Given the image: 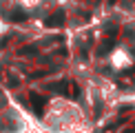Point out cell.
I'll return each mask as SVG.
<instances>
[{"label": "cell", "mask_w": 135, "mask_h": 133, "mask_svg": "<svg viewBox=\"0 0 135 133\" xmlns=\"http://www.w3.org/2000/svg\"><path fill=\"white\" fill-rule=\"evenodd\" d=\"M64 18H66V16H64V11L60 9V11H55V13H51V16H49V18L44 20V25H47L49 29H53V27H62V25H64Z\"/></svg>", "instance_id": "6da1fadb"}, {"label": "cell", "mask_w": 135, "mask_h": 133, "mask_svg": "<svg viewBox=\"0 0 135 133\" xmlns=\"http://www.w3.org/2000/svg\"><path fill=\"white\" fill-rule=\"evenodd\" d=\"M31 104H33L36 115H42V109H44V104H47V100L42 96H38V93H31Z\"/></svg>", "instance_id": "7a4b0ae2"}, {"label": "cell", "mask_w": 135, "mask_h": 133, "mask_svg": "<svg viewBox=\"0 0 135 133\" xmlns=\"http://www.w3.org/2000/svg\"><path fill=\"white\" fill-rule=\"evenodd\" d=\"M9 18H11V22H25L27 20V11H22V9H13L9 13Z\"/></svg>", "instance_id": "3957f363"}, {"label": "cell", "mask_w": 135, "mask_h": 133, "mask_svg": "<svg viewBox=\"0 0 135 133\" xmlns=\"http://www.w3.org/2000/svg\"><path fill=\"white\" fill-rule=\"evenodd\" d=\"M113 44H115V42L111 40V38H106V40H104V44L98 49V53H100V55H106V53L111 51V49H113Z\"/></svg>", "instance_id": "277c9868"}, {"label": "cell", "mask_w": 135, "mask_h": 133, "mask_svg": "<svg viewBox=\"0 0 135 133\" xmlns=\"http://www.w3.org/2000/svg\"><path fill=\"white\" fill-rule=\"evenodd\" d=\"M38 53V47L36 44H31V47H22L20 49V55H36Z\"/></svg>", "instance_id": "5b68a950"}, {"label": "cell", "mask_w": 135, "mask_h": 133, "mask_svg": "<svg viewBox=\"0 0 135 133\" xmlns=\"http://www.w3.org/2000/svg\"><path fill=\"white\" fill-rule=\"evenodd\" d=\"M49 89H51V91H60V93H64V91H66V82H58V84H51Z\"/></svg>", "instance_id": "8992f818"}, {"label": "cell", "mask_w": 135, "mask_h": 133, "mask_svg": "<svg viewBox=\"0 0 135 133\" xmlns=\"http://www.w3.org/2000/svg\"><path fill=\"white\" fill-rule=\"evenodd\" d=\"M7 42H9V38H7V36H4V38H2V40H0V49H4V47H7Z\"/></svg>", "instance_id": "52a82bcc"}]
</instances>
